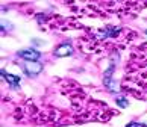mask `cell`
Listing matches in <instances>:
<instances>
[{
    "instance_id": "obj_1",
    "label": "cell",
    "mask_w": 147,
    "mask_h": 127,
    "mask_svg": "<svg viewBox=\"0 0 147 127\" xmlns=\"http://www.w3.org/2000/svg\"><path fill=\"white\" fill-rule=\"evenodd\" d=\"M18 56L26 60H30V62H36L40 59V52L34 50V48H23V50L18 52Z\"/></svg>"
},
{
    "instance_id": "obj_2",
    "label": "cell",
    "mask_w": 147,
    "mask_h": 127,
    "mask_svg": "<svg viewBox=\"0 0 147 127\" xmlns=\"http://www.w3.org/2000/svg\"><path fill=\"white\" fill-rule=\"evenodd\" d=\"M41 68H42L41 64H38V62H30V60H28L24 64V73L28 76H36L41 71Z\"/></svg>"
},
{
    "instance_id": "obj_3",
    "label": "cell",
    "mask_w": 147,
    "mask_h": 127,
    "mask_svg": "<svg viewBox=\"0 0 147 127\" xmlns=\"http://www.w3.org/2000/svg\"><path fill=\"white\" fill-rule=\"evenodd\" d=\"M55 53H56V56H70L73 53V47L70 44H62L61 47L56 48Z\"/></svg>"
},
{
    "instance_id": "obj_4",
    "label": "cell",
    "mask_w": 147,
    "mask_h": 127,
    "mask_svg": "<svg viewBox=\"0 0 147 127\" xmlns=\"http://www.w3.org/2000/svg\"><path fill=\"white\" fill-rule=\"evenodd\" d=\"M2 76H5L8 79V82L11 83V86L12 88H17L18 89V83H20V77L18 76H12V74H8V73H5V71H2Z\"/></svg>"
},
{
    "instance_id": "obj_5",
    "label": "cell",
    "mask_w": 147,
    "mask_h": 127,
    "mask_svg": "<svg viewBox=\"0 0 147 127\" xmlns=\"http://www.w3.org/2000/svg\"><path fill=\"white\" fill-rule=\"evenodd\" d=\"M117 103H118V106H121V108L127 106V100H124V98H117Z\"/></svg>"
},
{
    "instance_id": "obj_6",
    "label": "cell",
    "mask_w": 147,
    "mask_h": 127,
    "mask_svg": "<svg viewBox=\"0 0 147 127\" xmlns=\"http://www.w3.org/2000/svg\"><path fill=\"white\" fill-rule=\"evenodd\" d=\"M126 127H144L143 124H138V123H130V124H127Z\"/></svg>"
},
{
    "instance_id": "obj_7",
    "label": "cell",
    "mask_w": 147,
    "mask_h": 127,
    "mask_svg": "<svg viewBox=\"0 0 147 127\" xmlns=\"http://www.w3.org/2000/svg\"><path fill=\"white\" fill-rule=\"evenodd\" d=\"M146 34H147V30H146Z\"/></svg>"
}]
</instances>
